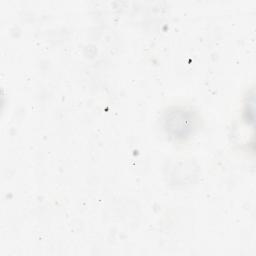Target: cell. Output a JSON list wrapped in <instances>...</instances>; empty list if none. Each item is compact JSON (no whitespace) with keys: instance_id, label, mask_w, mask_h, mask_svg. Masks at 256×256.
I'll use <instances>...</instances> for the list:
<instances>
[{"instance_id":"obj_1","label":"cell","mask_w":256,"mask_h":256,"mask_svg":"<svg viewBox=\"0 0 256 256\" xmlns=\"http://www.w3.org/2000/svg\"><path fill=\"white\" fill-rule=\"evenodd\" d=\"M165 130L176 139L187 137L195 128V117L191 111L174 109L166 113L164 118Z\"/></svg>"}]
</instances>
